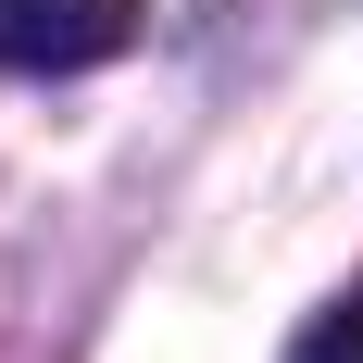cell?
Instances as JSON below:
<instances>
[{
    "label": "cell",
    "mask_w": 363,
    "mask_h": 363,
    "mask_svg": "<svg viewBox=\"0 0 363 363\" xmlns=\"http://www.w3.org/2000/svg\"><path fill=\"white\" fill-rule=\"evenodd\" d=\"M150 0H0V75H88L138 50Z\"/></svg>",
    "instance_id": "obj_1"
},
{
    "label": "cell",
    "mask_w": 363,
    "mask_h": 363,
    "mask_svg": "<svg viewBox=\"0 0 363 363\" xmlns=\"http://www.w3.org/2000/svg\"><path fill=\"white\" fill-rule=\"evenodd\" d=\"M289 363H363V289H351V301H326V313H313V338H301Z\"/></svg>",
    "instance_id": "obj_2"
}]
</instances>
